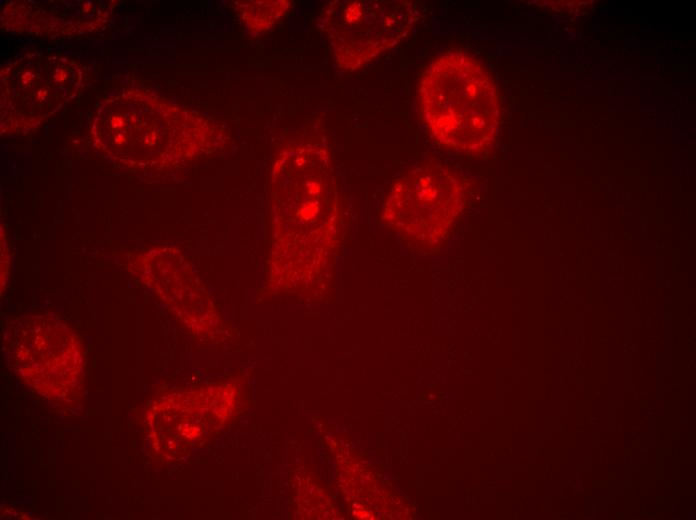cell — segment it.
Returning <instances> with one entry per match:
<instances>
[{"instance_id": "cell-2", "label": "cell", "mask_w": 696, "mask_h": 520, "mask_svg": "<svg viewBox=\"0 0 696 520\" xmlns=\"http://www.w3.org/2000/svg\"><path fill=\"white\" fill-rule=\"evenodd\" d=\"M462 207L463 189L456 175L431 163L410 169L394 183L383 215L407 239L432 248L448 233Z\"/></svg>"}, {"instance_id": "cell-3", "label": "cell", "mask_w": 696, "mask_h": 520, "mask_svg": "<svg viewBox=\"0 0 696 520\" xmlns=\"http://www.w3.org/2000/svg\"><path fill=\"white\" fill-rule=\"evenodd\" d=\"M418 19L410 1L337 3L327 12L326 30L339 64L355 69L405 39Z\"/></svg>"}, {"instance_id": "cell-1", "label": "cell", "mask_w": 696, "mask_h": 520, "mask_svg": "<svg viewBox=\"0 0 696 520\" xmlns=\"http://www.w3.org/2000/svg\"><path fill=\"white\" fill-rule=\"evenodd\" d=\"M426 125L443 146L479 153L496 136L500 110L497 90L483 65L455 51L435 58L419 86Z\"/></svg>"}]
</instances>
